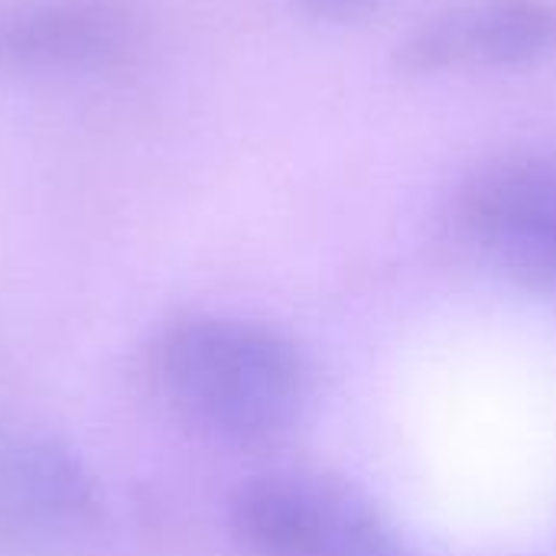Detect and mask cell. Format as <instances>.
Here are the masks:
<instances>
[{"mask_svg": "<svg viewBox=\"0 0 556 556\" xmlns=\"http://www.w3.org/2000/svg\"><path fill=\"white\" fill-rule=\"evenodd\" d=\"M150 375L182 424L238 450L287 440L313 401V365L303 345L244 316L173 319L150 349Z\"/></svg>", "mask_w": 556, "mask_h": 556, "instance_id": "obj_1", "label": "cell"}, {"mask_svg": "<svg viewBox=\"0 0 556 556\" xmlns=\"http://www.w3.org/2000/svg\"><path fill=\"white\" fill-rule=\"evenodd\" d=\"M228 531L244 556H414L362 489L309 469L241 482L228 502Z\"/></svg>", "mask_w": 556, "mask_h": 556, "instance_id": "obj_2", "label": "cell"}, {"mask_svg": "<svg viewBox=\"0 0 556 556\" xmlns=\"http://www.w3.org/2000/svg\"><path fill=\"white\" fill-rule=\"evenodd\" d=\"M456 244L495 277L556 293V147L476 166L450 202Z\"/></svg>", "mask_w": 556, "mask_h": 556, "instance_id": "obj_3", "label": "cell"}, {"mask_svg": "<svg viewBox=\"0 0 556 556\" xmlns=\"http://www.w3.org/2000/svg\"><path fill=\"white\" fill-rule=\"evenodd\" d=\"M101 525L91 466L62 437L0 420V556H68Z\"/></svg>", "mask_w": 556, "mask_h": 556, "instance_id": "obj_4", "label": "cell"}, {"mask_svg": "<svg viewBox=\"0 0 556 556\" xmlns=\"http://www.w3.org/2000/svg\"><path fill=\"white\" fill-rule=\"evenodd\" d=\"M143 42V20L127 0H0V68L111 72Z\"/></svg>", "mask_w": 556, "mask_h": 556, "instance_id": "obj_5", "label": "cell"}, {"mask_svg": "<svg viewBox=\"0 0 556 556\" xmlns=\"http://www.w3.org/2000/svg\"><path fill=\"white\" fill-rule=\"evenodd\" d=\"M556 52L551 0H466L424 20L397 42L394 65L407 75L528 65Z\"/></svg>", "mask_w": 556, "mask_h": 556, "instance_id": "obj_6", "label": "cell"}, {"mask_svg": "<svg viewBox=\"0 0 556 556\" xmlns=\"http://www.w3.org/2000/svg\"><path fill=\"white\" fill-rule=\"evenodd\" d=\"M306 13L332 23H355L368 13H375L384 0H300Z\"/></svg>", "mask_w": 556, "mask_h": 556, "instance_id": "obj_7", "label": "cell"}]
</instances>
